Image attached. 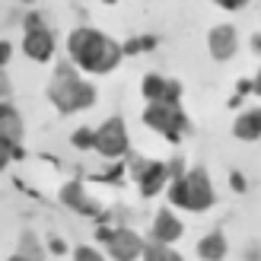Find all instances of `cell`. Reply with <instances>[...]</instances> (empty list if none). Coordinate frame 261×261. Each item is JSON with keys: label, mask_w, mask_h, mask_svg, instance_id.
<instances>
[{"label": "cell", "mask_w": 261, "mask_h": 261, "mask_svg": "<svg viewBox=\"0 0 261 261\" xmlns=\"http://www.w3.org/2000/svg\"><path fill=\"white\" fill-rule=\"evenodd\" d=\"M70 58L80 64L83 70H93V73H109L118 67V61L124 55L121 45H115L112 38H106L96 29H76L70 32Z\"/></svg>", "instance_id": "6da1fadb"}, {"label": "cell", "mask_w": 261, "mask_h": 261, "mask_svg": "<svg viewBox=\"0 0 261 261\" xmlns=\"http://www.w3.org/2000/svg\"><path fill=\"white\" fill-rule=\"evenodd\" d=\"M48 99H51V106H55L58 112L70 115V112H80V109L93 106L96 89L89 83H83L67 64H61V67L55 70V76H51V83H48Z\"/></svg>", "instance_id": "7a4b0ae2"}, {"label": "cell", "mask_w": 261, "mask_h": 261, "mask_svg": "<svg viewBox=\"0 0 261 261\" xmlns=\"http://www.w3.org/2000/svg\"><path fill=\"white\" fill-rule=\"evenodd\" d=\"M172 204L188 207V211H207L214 204V185L204 169H191L188 175H178L172 191H169Z\"/></svg>", "instance_id": "3957f363"}, {"label": "cell", "mask_w": 261, "mask_h": 261, "mask_svg": "<svg viewBox=\"0 0 261 261\" xmlns=\"http://www.w3.org/2000/svg\"><path fill=\"white\" fill-rule=\"evenodd\" d=\"M143 121L153 130L166 134L169 140H178L181 130H188V118H185V112L178 109V102H150L147 112H143Z\"/></svg>", "instance_id": "277c9868"}, {"label": "cell", "mask_w": 261, "mask_h": 261, "mask_svg": "<svg viewBox=\"0 0 261 261\" xmlns=\"http://www.w3.org/2000/svg\"><path fill=\"white\" fill-rule=\"evenodd\" d=\"M96 150L102 156H109V160L127 153V130H124V121L121 118H109L106 124L96 130Z\"/></svg>", "instance_id": "5b68a950"}, {"label": "cell", "mask_w": 261, "mask_h": 261, "mask_svg": "<svg viewBox=\"0 0 261 261\" xmlns=\"http://www.w3.org/2000/svg\"><path fill=\"white\" fill-rule=\"evenodd\" d=\"M22 48H25V55H29L32 61H48L51 51H55V35L45 29L38 16H29V22H25V42H22Z\"/></svg>", "instance_id": "8992f818"}, {"label": "cell", "mask_w": 261, "mask_h": 261, "mask_svg": "<svg viewBox=\"0 0 261 261\" xmlns=\"http://www.w3.org/2000/svg\"><path fill=\"white\" fill-rule=\"evenodd\" d=\"M130 172H134V178L140 181V191L150 198V194H156L166 185L169 166H163V163H143L140 156H130Z\"/></svg>", "instance_id": "52a82bcc"}, {"label": "cell", "mask_w": 261, "mask_h": 261, "mask_svg": "<svg viewBox=\"0 0 261 261\" xmlns=\"http://www.w3.org/2000/svg\"><path fill=\"white\" fill-rule=\"evenodd\" d=\"M109 252H112V258H118V261H130V258L143 255V242H140L130 229H112V236H109Z\"/></svg>", "instance_id": "ba28073f"}, {"label": "cell", "mask_w": 261, "mask_h": 261, "mask_svg": "<svg viewBox=\"0 0 261 261\" xmlns=\"http://www.w3.org/2000/svg\"><path fill=\"white\" fill-rule=\"evenodd\" d=\"M207 45H211V55L217 61H229L239 48L236 29H232V25H217V29H211V35H207Z\"/></svg>", "instance_id": "9c48e42d"}, {"label": "cell", "mask_w": 261, "mask_h": 261, "mask_svg": "<svg viewBox=\"0 0 261 261\" xmlns=\"http://www.w3.org/2000/svg\"><path fill=\"white\" fill-rule=\"evenodd\" d=\"M143 96L150 102H178L181 96V86L175 80H166L160 73H150L147 80H143Z\"/></svg>", "instance_id": "30bf717a"}, {"label": "cell", "mask_w": 261, "mask_h": 261, "mask_svg": "<svg viewBox=\"0 0 261 261\" xmlns=\"http://www.w3.org/2000/svg\"><path fill=\"white\" fill-rule=\"evenodd\" d=\"M61 201L67 204L70 211H76V214H86V217L99 214V207H96L93 201H86V194H83V185H80V181H67V185L61 188Z\"/></svg>", "instance_id": "8fae6325"}, {"label": "cell", "mask_w": 261, "mask_h": 261, "mask_svg": "<svg viewBox=\"0 0 261 261\" xmlns=\"http://www.w3.org/2000/svg\"><path fill=\"white\" fill-rule=\"evenodd\" d=\"M181 236V223L172 217V211H160L153 220V239L160 242H175Z\"/></svg>", "instance_id": "7c38bea8"}, {"label": "cell", "mask_w": 261, "mask_h": 261, "mask_svg": "<svg viewBox=\"0 0 261 261\" xmlns=\"http://www.w3.org/2000/svg\"><path fill=\"white\" fill-rule=\"evenodd\" d=\"M232 134H236L239 140H258V137H261V109L245 112L242 118H236V124H232Z\"/></svg>", "instance_id": "4fadbf2b"}, {"label": "cell", "mask_w": 261, "mask_h": 261, "mask_svg": "<svg viewBox=\"0 0 261 261\" xmlns=\"http://www.w3.org/2000/svg\"><path fill=\"white\" fill-rule=\"evenodd\" d=\"M198 255L204 258V261H220L226 255V236L220 229H214L211 236H204L201 242H198Z\"/></svg>", "instance_id": "5bb4252c"}, {"label": "cell", "mask_w": 261, "mask_h": 261, "mask_svg": "<svg viewBox=\"0 0 261 261\" xmlns=\"http://www.w3.org/2000/svg\"><path fill=\"white\" fill-rule=\"evenodd\" d=\"M0 130H4V140H10V143H19V137H22V121L7 102L0 106Z\"/></svg>", "instance_id": "9a60e30c"}, {"label": "cell", "mask_w": 261, "mask_h": 261, "mask_svg": "<svg viewBox=\"0 0 261 261\" xmlns=\"http://www.w3.org/2000/svg\"><path fill=\"white\" fill-rule=\"evenodd\" d=\"M143 258H150V261H178L181 255L172 252V249H166V242H150V245H143Z\"/></svg>", "instance_id": "2e32d148"}, {"label": "cell", "mask_w": 261, "mask_h": 261, "mask_svg": "<svg viewBox=\"0 0 261 261\" xmlns=\"http://www.w3.org/2000/svg\"><path fill=\"white\" fill-rule=\"evenodd\" d=\"M13 261L16 258H42V249H38V242L29 236V232H25L22 236V242H19V249H16V255H10Z\"/></svg>", "instance_id": "e0dca14e"}, {"label": "cell", "mask_w": 261, "mask_h": 261, "mask_svg": "<svg viewBox=\"0 0 261 261\" xmlns=\"http://www.w3.org/2000/svg\"><path fill=\"white\" fill-rule=\"evenodd\" d=\"M70 140H73V147H80V150H86V147H96V130L83 127V130H76V134H73Z\"/></svg>", "instance_id": "ac0fdd59"}, {"label": "cell", "mask_w": 261, "mask_h": 261, "mask_svg": "<svg viewBox=\"0 0 261 261\" xmlns=\"http://www.w3.org/2000/svg\"><path fill=\"white\" fill-rule=\"evenodd\" d=\"M153 45H156V38H130V42L124 45V51L127 55H137L140 48H153Z\"/></svg>", "instance_id": "d6986e66"}, {"label": "cell", "mask_w": 261, "mask_h": 261, "mask_svg": "<svg viewBox=\"0 0 261 261\" xmlns=\"http://www.w3.org/2000/svg\"><path fill=\"white\" fill-rule=\"evenodd\" d=\"M73 258H76V261H99L102 255H96L93 249H86V245H80V249L73 252Z\"/></svg>", "instance_id": "ffe728a7"}, {"label": "cell", "mask_w": 261, "mask_h": 261, "mask_svg": "<svg viewBox=\"0 0 261 261\" xmlns=\"http://www.w3.org/2000/svg\"><path fill=\"white\" fill-rule=\"evenodd\" d=\"M217 4L223 7V10H242L245 4H249V0H217Z\"/></svg>", "instance_id": "44dd1931"}, {"label": "cell", "mask_w": 261, "mask_h": 261, "mask_svg": "<svg viewBox=\"0 0 261 261\" xmlns=\"http://www.w3.org/2000/svg\"><path fill=\"white\" fill-rule=\"evenodd\" d=\"M229 185L236 188V191H245V178H242L239 172H232V175H229Z\"/></svg>", "instance_id": "7402d4cb"}, {"label": "cell", "mask_w": 261, "mask_h": 261, "mask_svg": "<svg viewBox=\"0 0 261 261\" xmlns=\"http://www.w3.org/2000/svg\"><path fill=\"white\" fill-rule=\"evenodd\" d=\"M10 61V45L4 42V45H0V64H7Z\"/></svg>", "instance_id": "603a6c76"}, {"label": "cell", "mask_w": 261, "mask_h": 261, "mask_svg": "<svg viewBox=\"0 0 261 261\" xmlns=\"http://www.w3.org/2000/svg\"><path fill=\"white\" fill-rule=\"evenodd\" d=\"M51 249H55V252H64V249H67V245H64L61 239H51Z\"/></svg>", "instance_id": "cb8c5ba5"}, {"label": "cell", "mask_w": 261, "mask_h": 261, "mask_svg": "<svg viewBox=\"0 0 261 261\" xmlns=\"http://www.w3.org/2000/svg\"><path fill=\"white\" fill-rule=\"evenodd\" d=\"M252 48H255L258 55H261V35H255V38H252Z\"/></svg>", "instance_id": "d4e9b609"}, {"label": "cell", "mask_w": 261, "mask_h": 261, "mask_svg": "<svg viewBox=\"0 0 261 261\" xmlns=\"http://www.w3.org/2000/svg\"><path fill=\"white\" fill-rule=\"evenodd\" d=\"M255 89H258V93H261V73H258V80H255Z\"/></svg>", "instance_id": "484cf974"}, {"label": "cell", "mask_w": 261, "mask_h": 261, "mask_svg": "<svg viewBox=\"0 0 261 261\" xmlns=\"http://www.w3.org/2000/svg\"><path fill=\"white\" fill-rule=\"evenodd\" d=\"M106 4H115V0H106Z\"/></svg>", "instance_id": "4316f807"}]
</instances>
